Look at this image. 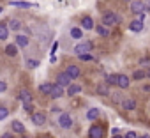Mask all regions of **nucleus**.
Segmentation results:
<instances>
[{
	"instance_id": "nucleus-1",
	"label": "nucleus",
	"mask_w": 150,
	"mask_h": 138,
	"mask_svg": "<svg viewBox=\"0 0 150 138\" xmlns=\"http://www.w3.org/2000/svg\"><path fill=\"white\" fill-rule=\"evenodd\" d=\"M101 23L106 25V27H117V25L122 23V18L117 13H113V11H106L103 14V18H101Z\"/></svg>"
},
{
	"instance_id": "nucleus-2",
	"label": "nucleus",
	"mask_w": 150,
	"mask_h": 138,
	"mask_svg": "<svg viewBox=\"0 0 150 138\" xmlns=\"http://www.w3.org/2000/svg\"><path fill=\"white\" fill-rule=\"evenodd\" d=\"M131 32H134V34H139V32H143V28H145V13H141V14H138L131 23H129V27H127Z\"/></svg>"
},
{
	"instance_id": "nucleus-3",
	"label": "nucleus",
	"mask_w": 150,
	"mask_h": 138,
	"mask_svg": "<svg viewBox=\"0 0 150 138\" xmlns=\"http://www.w3.org/2000/svg\"><path fill=\"white\" fill-rule=\"evenodd\" d=\"M58 126L62 127V129H71L72 126H74V120H72V115L69 113V112H60V115H58Z\"/></svg>"
},
{
	"instance_id": "nucleus-4",
	"label": "nucleus",
	"mask_w": 150,
	"mask_h": 138,
	"mask_svg": "<svg viewBox=\"0 0 150 138\" xmlns=\"http://www.w3.org/2000/svg\"><path fill=\"white\" fill-rule=\"evenodd\" d=\"M129 9H131V13L132 14H141V13H146V6H145V2L143 0H131L129 2Z\"/></svg>"
},
{
	"instance_id": "nucleus-5",
	"label": "nucleus",
	"mask_w": 150,
	"mask_h": 138,
	"mask_svg": "<svg viewBox=\"0 0 150 138\" xmlns=\"http://www.w3.org/2000/svg\"><path fill=\"white\" fill-rule=\"evenodd\" d=\"M94 50V43L92 41H81L80 44L74 46V53L80 55V53H90Z\"/></svg>"
},
{
	"instance_id": "nucleus-6",
	"label": "nucleus",
	"mask_w": 150,
	"mask_h": 138,
	"mask_svg": "<svg viewBox=\"0 0 150 138\" xmlns=\"http://www.w3.org/2000/svg\"><path fill=\"white\" fill-rule=\"evenodd\" d=\"M30 120L34 122V126H44V124L48 122V115L39 110V112H34V113L30 115Z\"/></svg>"
},
{
	"instance_id": "nucleus-7",
	"label": "nucleus",
	"mask_w": 150,
	"mask_h": 138,
	"mask_svg": "<svg viewBox=\"0 0 150 138\" xmlns=\"http://www.w3.org/2000/svg\"><path fill=\"white\" fill-rule=\"evenodd\" d=\"M65 73L71 76V80L74 82V80H78L80 76H81V67L80 65H76V64H69L67 67H65Z\"/></svg>"
},
{
	"instance_id": "nucleus-8",
	"label": "nucleus",
	"mask_w": 150,
	"mask_h": 138,
	"mask_svg": "<svg viewBox=\"0 0 150 138\" xmlns=\"http://www.w3.org/2000/svg\"><path fill=\"white\" fill-rule=\"evenodd\" d=\"M88 138H104V127L101 124H92L88 127Z\"/></svg>"
},
{
	"instance_id": "nucleus-9",
	"label": "nucleus",
	"mask_w": 150,
	"mask_h": 138,
	"mask_svg": "<svg viewBox=\"0 0 150 138\" xmlns=\"http://www.w3.org/2000/svg\"><path fill=\"white\" fill-rule=\"evenodd\" d=\"M14 43H16L20 48H28V44H30V36H27V34H16V36H14Z\"/></svg>"
},
{
	"instance_id": "nucleus-10",
	"label": "nucleus",
	"mask_w": 150,
	"mask_h": 138,
	"mask_svg": "<svg viewBox=\"0 0 150 138\" xmlns=\"http://www.w3.org/2000/svg\"><path fill=\"white\" fill-rule=\"evenodd\" d=\"M81 90H83V87H81L80 83H71L69 87H65V96H69V97H74V96H78Z\"/></svg>"
},
{
	"instance_id": "nucleus-11",
	"label": "nucleus",
	"mask_w": 150,
	"mask_h": 138,
	"mask_svg": "<svg viewBox=\"0 0 150 138\" xmlns=\"http://www.w3.org/2000/svg\"><path fill=\"white\" fill-rule=\"evenodd\" d=\"M80 27H81L85 32H88V30H94V28H96V23H94L92 16H83L81 21H80Z\"/></svg>"
},
{
	"instance_id": "nucleus-12",
	"label": "nucleus",
	"mask_w": 150,
	"mask_h": 138,
	"mask_svg": "<svg viewBox=\"0 0 150 138\" xmlns=\"http://www.w3.org/2000/svg\"><path fill=\"white\" fill-rule=\"evenodd\" d=\"M57 83H58V85H62V87L65 89V87H69V85L72 83V80H71V76H69L65 71H62V73H58V75H57Z\"/></svg>"
},
{
	"instance_id": "nucleus-13",
	"label": "nucleus",
	"mask_w": 150,
	"mask_h": 138,
	"mask_svg": "<svg viewBox=\"0 0 150 138\" xmlns=\"http://www.w3.org/2000/svg\"><path fill=\"white\" fill-rule=\"evenodd\" d=\"M129 85H131V78L127 75H118L117 76V87L118 89L125 90V89H129Z\"/></svg>"
},
{
	"instance_id": "nucleus-14",
	"label": "nucleus",
	"mask_w": 150,
	"mask_h": 138,
	"mask_svg": "<svg viewBox=\"0 0 150 138\" xmlns=\"http://www.w3.org/2000/svg\"><path fill=\"white\" fill-rule=\"evenodd\" d=\"M62 96H65V89H64L62 85L55 83L53 89H51V92H50V97H51V99H60Z\"/></svg>"
},
{
	"instance_id": "nucleus-15",
	"label": "nucleus",
	"mask_w": 150,
	"mask_h": 138,
	"mask_svg": "<svg viewBox=\"0 0 150 138\" xmlns=\"http://www.w3.org/2000/svg\"><path fill=\"white\" fill-rule=\"evenodd\" d=\"M120 106H122L125 112H132V110H136L138 103H136V99H132V97H125V99H122Z\"/></svg>"
},
{
	"instance_id": "nucleus-16",
	"label": "nucleus",
	"mask_w": 150,
	"mask_h": 138,
	"mask_svg": "<svg viewBox=\"0 0 150 138\" xmlns=\"http://www.w3.org/2000/svg\"><path fill=\"white\" fill-rule=\"evenodd\" d=\"M11 129H13L14 134H27V127L23 126L21 120H13L11 122Z\"/></svg>"
},
{
	"instance_id": "nucleus-17",
	"label": "nucleus",
	"mask_w": 150,
	"mask_h": 138,
	"mask_svg": "<svg viewBox=\"0 0 150 138\" xmlns=\"http://www.w3.org/2000/svg\"><path fill=\"white\" fill-rule=\"evenodd\" d=\"M99 115H101L99 106H92V108H88V110H87V113H85L87 120H97V119H99Z\"/></svg>"
},
{
	"instance_id": "nucleus-18",
	"label": "nucleus",
	"mask_w": 150,
	"mask_h": 138,
	"mask_svg": "<svg viewBox=\"0 0 150 138\" xmlns=\"http://www.w3.org/2000/svg\"><path fill=\"white\" fill-rule=\"evenodd\" d=\"M7 27H9V30H13V32H20L21 27H23V23H21L20 20H16V18H9V20H7Z\"/></svg>"
},
{
	"instance_id": "nucleus-19",
	"label": "nucleus",
	"mask_w": 150,
	"mask_h": 138,
	"mask_svg": "<svg viewBox=\"0 0 150 138\" xmlns=\"http://www.w3.org/2000/svg\"><path fill=\"white\" fill-rule=\"evenodd\" d=\"M18 97L21 99V103H23V105L32 103V94H30V90H28V89H21V90H20V94H18Z\"/></svg>"
},
{
	"instance_id": "nucleus-20",
	"label": "nucleus",
	"mask_w": 150,
	"mask_h": 138,
	"mask_svg": "<svg viewBox=\"0 0 150 138\" xmlns=\"http://www.w3.org/2000/svg\"><path fill=\"white\" fill-rule=\"evenodd\" d=\"M69 34H71V37H72V39H83V36H85V32H83V28H81V27H71Z\"/></svg>"
},
{
	"instance_id": "nucleus-21",
	"label": "nucleus",
	"mask_w": 150,
	"mask_h": 138,
	"mask_svg": "<svg viewBox=\"0 0 150 138\" xmlns=\"http://www.w3.org/2000/svg\"><path fill=\"white\" fill-rule=\"evenodd\" d=\"M96 32H97V36H101V37H110V27H106V25H103V23H99V25H96V28H94Z\"/></svg>"
},
{
	"instance_id": "nucleus-22",
	"label": "nucleus",
	"mask_w": 150,
	"mask_h": 138,
	"mask_svg": "<svg viewBox=\"0 0 150 138\" xmlns=\"http://www.w3.org/2000/svg\"><path fill=\"white\" fill-rule=\"evenodd\" d=\"M96 92H97L99 96H103V97H106V96H110V92H111V90H110V85H108V83L104 82V83H99V85H97V89H96Z\"/></svg>"
},
{
	"instance_id": "nucleus-23",
	"label": "nucleus",
	"mask_w": 150,
	"mask_h": 138,
	"mask_svg": "<svg viewBox=\"0 0 150 138\" xmlns=\"http://www.w3.org/2000/svg\"><path fill=\"white\" fill-rule=\"evenodd\" d=\"M18 51H20V46L14 43V44H7L6 46V55L7 57H16L18 55Z\"/></svg>"
},
{
	"instance_id": "nucleus-24",
	"label": "nucleus",
	"mask_w": 150,
	"mask_h": 138,
	"mask_svg": "<svg viewBox=\"0 0 150 138\" xmlns=\"http://www.w3.org/2000/svg\"><path fill=\"white\" fill-rule=\"evenodd\" d=\"M53 85H55V83H51V82H44V83H41V85H39V92H41V94H44V96H50V92H51Z\"/></svg>"
},
{
	"instance_id": "nucleus-25",
	"label": "nucleus",
	"mask_w": 150,
	"mask_h": 138,
	"mask_svg": "<svg viewBox=\"0 0 150 138\" xmlns=\"http://www.w3.org/2000/svg\"><path fill=\"white\" fill-rule=\"evenodd\" d=\"M145 78H146V71H143V69H136L132 73V76H131V80H136V82H141Z\"/></svg>"
},
{
	"instance_id": "nucleus-26",
	"label": "nucleus",
	"mask_w": 150,
	"mask_h": 138,
	"mask_svg": "<svg viewBox=\"0 0 150 138\" xmlns=\"http://www.w3.org/2000/svg\"><path fill=\"white\" fill-rule=\"evenodd\" d=\"M9 27H7V23H0V41H6L7 37H9Z\"/></svg>"
},
{
	"instance_id": "nucleus-27",
	"label": "nucleus",
	"mask_w": 150,
	"mask_h": 138,
	"mask_svg": "<svg viewBox=\"0 0 150 138\" xmlns=\"http://www.w3.org/2000/svg\"><path fill=\"white\" fill-rule=\"evenodd\" d=\"M11 4H13L14 7H20V9H28V7H32L30 2H20V0H11Z\"/></svg>"
},
{
	"instance_id": "nucleus-28",
	"label": "nucleus",
	"mask_w": 150,
	"mask_h": 138,
	"mask_svg": "<svg viewBox=\"0 0 150 138\" xmlns=\"http://www.w3.org/2000/svg\"><path fill=\"white\" fill-rule=\"evenodd\" d=\"M9 117V108L4 106V105H0V120H6Z\"/></svg>"
},
{
	"instance_id": "nucleus-29",
	"label": "nucleus",
	"mask_w": 150,
	"mask_h": 138,
	"mask_svg": "<svg viewBox=\"0 0 150 138\" xmlns=\"http://www.w3.org/2000/svg\"><path fill=\"white\" fill-rule=\"evenodd\" d=\"M117 76H118V75H108V76H106V83H108L110 87H117Z\"/></svg>"
},
{
	"instance_id": "nucleus-30",
	"label": "nucleus",
	"mask_w": 150,
	"mask_h": 138,
	"mask_svg": "<svg viewBox=\"0 0 150 138\" xmlns=\"http://www.w3.org/2000/svg\"><path fill=\"white\" fill-rule=\"evenodd\" d=\"M39 60L37 58H27V67H30V69H35V67H39Z\"/></svg>"
},
{
	"instance_id": "nucleus-31",
	"label": "nucleus",
	"mask_w": 150,
	"mask_h": 138,
	"mask_svg": "<svg viewBox=\"0 0 150 138\" xmlns=\"http://www.w3.org/2000/svg\"><path fill=\"white\" fill-rule=\"evenodd\" d=\"M78 58H80L81 62H90V60H94V57H92L90 53H80Z\"/></svg>"
},
{
	"instance_id": "nucleus-32",
	"label": "nucleus",
	"mask_w": 150,
	"mask_h": 138,
	"mask_svg": "<svg viewBox=\"0 0 150 138\" xmlns=\"http://www.w3.org/2000/svg\"><path fill=\"white\" fill-rule=\"evenodd\" d=\"M111 101L117 103V105H120V103H122V96H120V92H113V94H111Z\"/></svg>"
},
{
	"instance_id": "nucleus-33",
	"label": "nucleus",
	"mask_w": 150,
	"mask_h": 138,
	"mask_svg": "<svg viewBox=\"0 0 150 138\" xmlns=\"http://www.w3.org/2000/svg\"><path fill=\"white\" fill-rule=\"evenodd\" d=\"M23 110H25L27 113H30V115H32V113L35 112V110H34V105H32V103H27V105H23Z\"/></svg>"
},
{
	"instance_id": "nucleus-34",
	"label": "nucleus",
	"mask_w": 150,
	"mask_h": 138,
	"mask_svg": "<svg viewBox=\"0 0 150 138\" xmlns=\"http://www.w3.org/2000/svg\"><path fill=\"white\" fill-rule=\"evenodd\" d=\"M2 92H7V82L0 80V94H2Z\"/></svg>"
},
{
	"instance_id": "nucleus-35",
	"label": "nucleus",
	"mask_w": 150,
	"mask_h": 138,
	"mask_svg": "<svg viewBox=\"0 0 150 138\" xmlns=\"http://www.w3.org/2000/svg\"><path fill=\"white\" fill-rule=\"evenodd\" d=\"M58 46H60V43H58V41H55V43L51 44V50H50V51H51V55H55V53H57V50H58Z\"/></svg>"
},
{
	"instance_id": "nucleus-36",
	"label": "nucleus",
	"mask_w": 150,
	"mask_h": 138,
	"mask_svg": "<svg viewBox=\"0 0 150 138\" xmlns=\"http://www.w3.org/2000/svg\"><path fill=\"white\" fill-rule=\"evenodd\" d=\"M124 138H138V133H136V131H127V133L124 134Z\"/></svg>"
},
{
	"instance_id": "nucleus-37",
	"label": "nucleus",
	"mask_w": 150,
	"mask_h": 138,
	"mask_svg": "<svg viewBox=\"0 0 150 138\" xmlns=\"http://www.w3.org/2000/svg\"><path fill=\"white\" fill-rule=\"evenodd\" d=\"M0 138H14V133H9V131H7V133H4Z\"/></svg>"
},
{
	"instance_id": "nucleus-38",
	"label": "nucleus",
	"mask_w": 150,
	"mask_h": 138,
	"mask_svg": "<svg viewBox=\"0 0 150 138\" xmlns=\"http://www.w3.org/2000/svg\"><path fill=\"white\" fill-rule=\"evenodd\" d=\"M141 90H143V92H146V94H150V85H143V87H141Z\"/></svg>"
},
{
	"instance_id": "nucleus-39",
	"label": "nucleus",
	"mask_w": 150,
	"mask_h": 138,
	"mask_svg": "<svg viewBox=\"0 0 150 138\" xmlns=\"http://www.w3.org/2000/svg\"><path fill=\"white\" fill-rule=\"evenodd\" d=\"M51 112H53V113H57V112L60 113V112H62V108H60V106H53V108H51Z\"/></svg>"
},
{
	"instance_id": "nucleus-40",
	"label": "nucleus",
	"mask_w": 150,
	"mask_h": 138,
	"mask_svg": "<svg viewBox=\"0 0 150 138\" xmlns=\"http://www.w3.org/2000/svg\"><path fill=\"white\" fill-rule=\"evenodd\" d=\"M139 64H141V65H146V64H148V60H146V58H143V60H139Z\"/></svg>"
},
{
	"instance_id": "nucleus-41",
	"label": "nucleus",
	"mask_w": 150,
	"mask_h": 138,
	"mask_svg": "<svg viewBox=\"0 0 150 138\" xmlns=\"http://www.w3.org/2000/svg\"><path fill=\"white\" fill-rule=\"evenodd\" d=\"M111 134H118V127H113L111 129Z\"/></svg>"
},
{
	"instance_id": "nucleus-42",
	"label": "nucleus",
	"mask_w": 150,
	"mask_h": 138,
	"mask_svg": "<svg viewBox=\"0 0 150 138\" xmlns=\"http://www.w3.org/2000/svg\"><path fill=\"white\" fill-rule=\"evenodd\" d=\"M138 138H150V134H146V133L145 134H138Z\"/></svg>"
},
{
	"instance_id": "nucleus-43",
	"label": "nucleus",
	"mask_w": 150,
	"mask_h": 138,
	"mask_svg": "<svg viewBox=\"0 0 150 138\" xmlns=\"http://www.w3.org/2000/svg\"><path fill=\"white\" fill-rule=\"evenodd\" d=\"M146 78H148V80H150V67H148V69H146Z\"/></svg>"
},
{
	"instance_id": "nucleus-44",
	"label": "nucleus",
	"mask_w": 150,
	"mask_h": 138,
	"mask_svg": "<svg viewBox=\"0 0 150 138\" xmlns=\"http://www.w3.org/2000/svg\"><path fill=\"white\" fill-rule=\"evenodd\" d=\"M113 138H124L122 134H113Z\"/></svg>"
},
{
	"instance_id": "nucleus-45",
	"label": "nucleus",
	"mask_w": 150,
	"mask_h": 138,
	"mask_svg": "<svg viewBox=\"0 0 150 138\" xmlns=\"http://www.w3.org/2000/svg\"><path fill=\"white\" fill-rule=\"evenodd\" d=\"M146 11H150V0H148V6H146Z\"/></svg>"
},
{
	"instance_id": "nucleus-46",
	"label": "nucleus",
	"mask_w": 150,
	"mask_h": 138,
	"mask_svg": "<svg viewBox=\"0 0 150 138\" xmlns=\"http://www.w3.org/2000/svg\"><path fill=\"white\" fill-rule=\"evenodd\" d=\"M21 138H30V136H27V134H21Z\"/></svg>"
},
{
	"instance_id": "nucleus-47",
	"label": "nucleus",
	"mask_w": 150,
	"mask_h": 138,
	"mask_svg": "<svg viewBox=\"0 0 150 138\" xmlns=\"http://www.w3.org/2000/svg\"><path fill=\"white\" fill-rule=\"evenodd\" d=\"M41 138H51V136H48V134H46V136H41Z\"/></svg>"
},
{
	"instance_id": "nucleus-48",
	"label": "nucleus",
	"mask_w": 150,
	"mask_h": 138,
	"mask_svg": "<svg viewBox=\"0 0 150 138\" xmlns=\"http://www.w3.org/2000/svg\"><path fill=\"white\" fill-rule=\"evenodd\" d=\"M0 13H2V7H0Z\"/></svg>"
},
{
	"instance_id": "nucleus-49",
	"label": "nucleus",
	"mask_w": 150,
	"mask_h": 138,
	"mask_svg": "<svg viewBox=\"0 0 150 138\" xmlns=\"http://www.w3.org/2000/svg\"><path fill=\"white\" fill-rule=\"evenodd\" d=\"M125 2H131V0H125Z\"/></svg>"
}]
</instances>
